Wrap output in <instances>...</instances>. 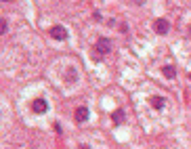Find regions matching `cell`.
<instances>
[{
  "label": "cell",
  "mask_w": 191,
  "mask_h": 149,
  "mask_svg": "<svg viewBox=\"0 0 191 149\" xmlns=\"http://www.w3.org/2000/svg\"><path fill=\"white\" fill-rule=\"evenodd\" d=\"M94 51H97V55H99V57L107 55V53L111 51V42H109L107 38H99V40H97V44H94Z\"/></svg>",
  "instance_id": "cell-1"
},
{
  "label": "cell",
  "mask_w": 191,
  "mask_h": 149,
  "mask_svg": "<svg viewBox=\"0 0 191 149\" xmlns=\"http://www.w3.org/2000/svg\"><path fill=\"white\" fill-rule=\"evenodd\" d=\"M49 34H51V38H55V40H65V38H67V30H65L63 25H53V28L49 30Z\"/></svg>",
  "instance_id": "cell-2"
},
{
  "label": "cell",
  "mask_w": 191,
  "mask_h": 149,
  "mask_svg": "<svg viewBox=\"0 0 191 149\" xmlns=\"http://www.w3.org/2000/svg\"><path fill=\"white\" fill-rule=\"evenodd\" d=\"M32 109H34L36 113H44L46 109H49V103H46L42 97H40V99H34V103H32Z\"/></svg>",
  "instance_id": "cell-3"
},
{
  "label": "cell",
  "mask_w": 191,
  "mask_h": 149,
  "mask_svg": "<svg viewBox=\"0 0 191 149\" xmlns=\"http://www.w3.org/2000/svg\"><path fill=\"white\" fill-rule=\"evenodd\" d=\"M168 21H166V19H158L155 21V32L158 34H168Z\"/></svg>",
  "instance_id": "cell-4"
},
{
  "label": "cell",
  "mask_w": 191,
  "mask_h": 149,
  "mask_svg": "<svg viewBox=\"0 0 191 149\" xmlns=\"http://www.w3.org/2000/svg\"><path fill=\"white\" fill-rule=\"evenodd\" d=\"M74 118H76V122H86L88 120V109L86 107H78L76 113H74Z\"/></svg>",
  "instance_id": "cell-5"
},
{
  "label": "cell",
  "mask_w": 191,
  "mask_h": 149,
  "mask_svg": "<svg viewBox=\"0 0 191 149\" xmlns=\"http://www.w3.org/2000/svg\"><path fill=\"white\" fill-rule=\"evenodd\" d=\"M149 103H151V107H155V109H162L164 107V97H149Z\"/></svg>",
  "instance_id": "cell-6"
},
{
  "label": "cell",
  "mask_w": 191,
  "mask_h": 149,
  "mask_svg": "<svg viewBox=\"0 0 191 149\" xmlns=\"http://www.w3.org/2000/svg\"><path fill=\"white\" fill-rule=\"evenodd\" d=\"M162 73H164L166 78H174V76H176V69H174L172 65H164V67H162Z\"/></svg>",
  "instance_id": "cell-7"
},
{
  "label": "cell",
  "mask_w": 191,
  "mask_h": 149,
  "mask_svg": "<svg viewBox=\"0 0 191 149\" xmlns=\"http://www.w3.org/2000/svg\"><path fill=\"white\" fill-rule=\"evenodd\" d=\"M122 120H124V113L118 109V111H113V124H122Z\"/></svg>",
  "instance_id": "cell-8"
},
{
  "label": "cell",
  "mask_w": 191,
  "mask_h": 149,
  "mask_svg": "<svg viewBox=\"0 0 191 149\" xmlns=\"http://www.w3.org/2000/svg\"><path fill=\"white\" fill-rule=\"evenodd\" d=\"M74 76H76V73H74V69H69V71H67V82H69V84L74 82Z\"/></svg>",
  "instance_id": "cell-9"
},
{
  "label": "cell",
  "mask_w": 191,
  "mask_h": 149,
  "mask_svg": "<svg viewBox=\"0 0 191 149\" xmlns=\"http://www.w3.org/2000/svg\"><path fill=\"white\" fill-rule=\"evenodd\" d=\"M0 30H2V34L7 32V19H2V23H0Z\"/></svg>",
  "instance_id": "cell-10"
},
{
  "label": "cell",
  "mask_w": 191,
  "mask_h": 149,
  "mask_svg": "<svg viewBox=\"0 0 191 149\" xmlns=\"http://www.w3.org/2000/svg\"><path fill=\"white\" fill-rule=\"evenodd\" d=\"M78 149H90V147H88V145H80Z\"/></svg>",
  "instance_id": "cell-11"
},
{
  "label": "cell",
  "mask_w": 191,
  "mask_h": 149,
  "mask_svg": "<svg viewBox=\"0 0 191 149\" xmlns=\"http://www.w3.org/2000/svg\"><path fill=\"white\" fill-rule=\"evenodd\" d=\"M189 78H191V73H189Z\"/></svg>",
  "instance_id": "cell-12"
}]
</instances>
